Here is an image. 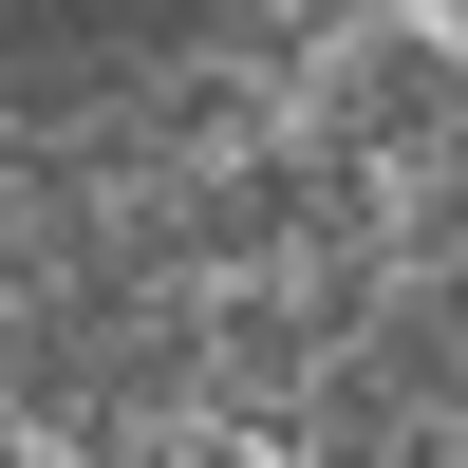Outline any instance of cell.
Returning a JSON list of instances; mask_svg holds the SVG:
<instances>
[{"label": "cell", "mask_w": 468, "mask_h": 468, "mask_svg": "<svg viewBox=\"0 0 468 468\" xmlns=\"http://www.w3.org/2000/svg\"><path fill=\"white\" fill-rule=\"evenodd\" d=\"M132 468H300V450H282V431H244V412H169Z\"/></svg>", "instance_id": "obj_1"}]
</instances>
